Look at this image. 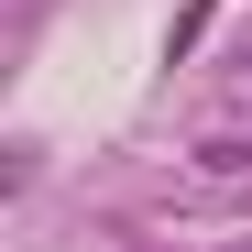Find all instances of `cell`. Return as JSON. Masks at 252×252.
Masks as SVG:
<instances>
[{"instance_id": "1", "label": "cell", "mask_w": 252, "mask_h": 252, "mask_svg": "<svg viewBox=\"0 0 252 252\" xmlns=\"http://www.w3.org/2000/svg\"><path fill=\"white\" fill-rule=\"evenodd\" d=\"M197 164H208V176H252V132H230V143H208Z\"/></svg>"}]
</instances>
